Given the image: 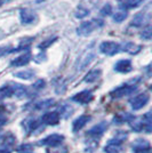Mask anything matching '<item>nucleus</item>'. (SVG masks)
Returning <instances> with one entry per match:
<instances>
[{"label": "nucleus", "mask_w": 152, "mask_h": 153, "mask_svg": "<svg viewBox=\"0 0 152 153\" xmlns=\"http://www.w3.org/2000/svg\"><path fill=\"white\" fill-rule=\"evenodd\" d=\"M23 127L25 129V131L28 134H32L36 131V129L39 127V122L36 119H26L25 121H23Z\"/></svg>", "instance_id": "obj_15"}, {"label": "nucleus", "mask_w": 152, "mask_h": 153, "mask_svg": "<svg viewBox=\"0 0 152 153\" xmlns=\"http://www.w3.org/2000/svg\"><path fill=\"white\" fill-rule=\"evenodd\" d=\"M90 121V117L89 115H80L79 118H77L76 120L72 123V127H73V131H79L81 128L85 127V125H87V122Z\"/></svg>", "instance_id": "obj_13"}, {"label": "nucleus", "mask_w": 152, "mask_h": 153, "mask_svg": "<svg viewBox=\"0 0 152 153\" xmlns=\"http://www.w3.org/2000/svg\"><path fill=\"white\" fill-rule=\"evenodd\" d=\"M32 149H33V146H32L31 144H23V145H21V146L19 147V152L29 153V152H31Z\"/></svg>", "instance_id": "obj_28"}, {"label": "nucleus", "mask_w": 152, "mask_h": 153, "mask_svg": "<svg viewBox=\"0 0 152 153\" xmlns=\"http://www.w3.org/2000/svg\"><path fill=\"white\" fill-rule=\"evenodd\" d=\"M44 87H45L44 80H38L37 82L33 85V88H34V89H41V88H44Z\"/></svg>", "instance_id": "obj_30"}, {"label": "nucleus", "mask_w": 152, "mask_h": 153, "mask_svg": "<svg viewBox=\"0 0 152 153\" xmlns=\"http://www.w3.org/2000/svg\"><path fill=\"white\" fill-rule=\"evenodd\" d=\"M120 49L122 51H126V53H129V54H136L139 53L141 47L135 44H132V42H126L120 47Z\"/></svg>", "instance_id": "obj_16"}, {"label": "nucleus", "mask_w": 152, "mask_h": 153, "mask_svg": "<svg viewBox=\"0 0 152 153\" xmlns=\"http://www.w3.org/2000/svg\"><path fill=\"white\" fill-rule=\"evenodd\" d=\"M133 69L132 63L129 59H121L118 63L114 65V70L121 72V73H127V72H130Z\"/></svg>", "instance_id": "obj_12"}, {"label": "nucleus", "mask_w": 152, "mask_h": 153, "mask_svg": "<svg viewBox=\"0 0 152 153\" xmlns=\"http://www.w3.org/2000/svg\"><path fill=\"white\" fill-rule=\"evenodd\" d=\"M100 76H101V70H92L86 74L85 81L86 82H94Z\"/></svg>", "instance_id": "obj_18"}, {"label": "nucleus", "mask_w": 152, "mask_h": 153, "mask_svg": "<svg viewBox=\"0 0 152 153\" xmlns=\"http://www.w3.org/2000/svg\"><path fill=\"white\" fill-rule=\"evenodd\" d=\"M12 151H13V149H10V147L5 146V145L0 146V153H12Z\"/></svg>", "instance_id": "obj_32"}, {"label": "nucleus", "mask_w": 152, "mask_h": 153, "mask_svg": "<svg viewBox=\"0 0 152 153\" xmlns=\"http://www.w3.org/2000/svg\"><path fill=\"white\" fill-rule=\"evenodd\" d=\"M141 1H142V0H141Z\"/></svg>", "instance_id": "obj_35"}, {"label": "nucleus", "mask_w": 152, "mask_h": 153, "mask_svg": "<svg viewBox=\"0 0 152 153\" xmlns=\"http://www.w3.org/2000/svg\"><path fill=\"white\" fill-rule=\"evenodd\" d=\"M54 104V100H45L42 102H39L36 104V108L37 110H42V108H47L51 106Z\"/></svg>", "instance_id": "obj_23"}, {"label": "nucleus", "mask_w": 152, "mask_h": 153, "mask_svg": "<svg viewBox=\"0 0 152 153\" xmlns=\"http://www.w3.org/2000/svg\"><path fill=\"white\" fill-rule=\"evenodd\" d=\"M135 90H136V86L135 85H124V86L118 87L114 90H112L110 93V95L113 98H120V97H124V96L130 95Z\"/></svg>", "instance_id": "obj_2"}, {"label": "nucleus", "mask_w": 152, "mask_h": 153, "mask_svg": "<svg viewBox=\"0 0 152 153\" xmlns=\"http://www.w3.org/2000/svg\"><path fill=\"white\" fill-rule=\"evenodd\" d=\"M64 140V136L60 134H51L47 137H45L44 140H41L39 142V145H48L51 147L58 146L62 144V142Z\"/></svg>", "instance_id": "obj_4"}, {"label": "nucleus", "mask_w": 152, "mask_h": 153, "mask_svg": "<svg viewBox=\"0 0 152 153\" xmlns=\"http://www.w3.org/2000/svg\"><path fill=\"white\" fill-rule=\"evenodd\" d=\"M151 26H146L143 29V31L141 32V37L144 39V40H150L151 39Z\"/></svg>", "instance_id": "obj_26"}, {"label": "nucleus", "mask_w": 152, "mask_h": 153, "mask_svg": "<svg viewBox=\"0 0 152 153\" xmlns=\"http://www.w3.org/2000/svg\"><path fill=\"white\" fill-rule=\"evenodd\" d=\"M127 12L126 10H119V12H117V13L113 15V21L114 22H117V23H120L122 21H125L127 19Z\"/></svg>", "instance_id": "obj_22"}, {"label": "nucleus", "mask_w": 152, "mask_h": 153, "mask_svg": "<svg viewBox=\"0 0 152 153\" xmlns=\"http://www.w3.org/2000/svg\"><path fill=\"white\" fill-rule=\"evenodd\" d=\"M6 122H7V118H6V117H4V115H0V127H1V126H4Z\"/></svg>", "instance_id": "obj_33"}, {"label": "nucleus", "mask_w": 152, "mask_h": 153, "mask_svg": "<svg viewBox=\"0 0 152 153\" xmlns=\"http://www.w3.org/2000/svg\"><path fill=\"white\" fill-rule=\"evenodd\" d=\"M119 49H120V46L117 42H113V41H104L100 45L101 53L109 55V56H112L114 54H117L119 51Z\"/></svg>", "instance_id": "obj_5"}, {"label": "nucleus", "mask_w": 152, "mask_h": 153, "mask_svg": "<svg viewBox=\"0 0 152 153\" xmlns=\"http://www.w3.org/2000/svg\"><path fill=\"white\" fill-rule=\"evenodd\" d=\"M107 129H108V123H107V122H101V123L96 125L95 127L89 129L88 131H87V134H88V136H90V137L97 138V137L102 136L103 133H104Z\"/></svg>", "instance_id": "obj_10"}, {"label": "nucleus", "mask_w": 152, "mask_h": 153, "mask_svg": "<svg viewBox=\"0 0 152 153\" xmlns=\"http://www.w3.org/2000/svg\"><path fill=\"white\" fill-rule=\"evenodd\" d=\"M150 143L144 140H135L133 145V153H150Z\"/></svg>", "instance_id": "obj_8"}, {"label": "nucleus", "mask_w": 152, "mask_h": 153, "mask_svg": "<svg viewBox=\"0 0 152 153\" xmlns=\"http://www.w3.org/2000/svg\"><path fill=\"white\" fill-rule=\"evenodd\" d=\"M13 96V88L12 86H2L0 87V100Z\"/></svg>", "instance_id": "obj_20"}, {"label": "nucleus", "mask_w": 152, "mask_h": 153, "mask_svg": "<svg viewBox=\"0 0 152 153\" xmlns=\"http://www.w3.org/2000/svg\"><path fill=\"white\" fill-rule=\"evenodd\" d=\"M101 13L102 15H109V14L111 13V6L110 5H105V6L102 8Z\"/></svg>", "instance_id": "obj_31"}, {"label": "nucleus", "mask_w": 152, "mask_h": 153, "mask_svg": "<svg viewBox=\"0 0 152 153\" xmlns=\"http://www.w3.org/2000/svg\"><path fill=\"white\" fill-rule=\"evenodd\" d=\"M93 94L92 91L89 90H83V91H80L72 97V101L79 103V104H88L92 100H93Z\"/></svg>", "instance_id": "obj_7"}, {"label": "nucleus", "mask_w": 152, "mask_h": 153, "mask_svg": "<svg viewBox=\"0 0 152 153\" xmlns=\"http://www.w3.org/2000/svg\"><path fill=\"white\" fill-rule=\"evenodd\" d=\"M148 102H149V95L145 94V93L135 96V97H133V98L129 101L130 105H132V108H133V110H135V111H137V110H141L142 108H144L146 104H148Z\"/></svg>", "instance_id": "obj_6"}, {"label": "nucleus", "mask_w": 152, "mask_h": 153, "mask_svg": "<svg viewBox=\"0 0 152 153\" xmlns=\"http://www.w3.org/2000/svg\"><path fill=\"white\" fill-rule=\"evenodd\" d=\"M13 88V96H17V97H23L26 94V88L22 85H14L12 86Z\"/></svg>", "instance_id": "obj_19"}, {"label": "nucleus", "mask_w": 152, "mask_h": 153, "mask_svg": "<svg viewBox=\"0 0 152 153\" xmlns=\"http://www.w3.org/2000/svg\"><path fill=\"white\" fill-rule=\"evenodd\" d=\"M31 61V55L30 53H25L23 55H21L19 57H16L14 61H12V66H24Z\"/></svg>", "instance_id": "obj_14"}, {"label": "nucleus", "mask_w": 152, "mask_h": 153, "mask_svg": "<svg viewBox=\"0 0 152 153\" xmlns=\"http://www.w3.org/2000/svg\"><path fill=\"white\" fill-rule=\"evenodd\" d=\"M38 1H41V0H38Z\"/></svg>", "instance_id": "obj_34"}, {"label": "nucleus", "mask_w": 152, "mask_h": 153, "mask_svg": "<svg viewBox=\"0 0 152 153\" xmlns=\"http://www.w3.org/2000/svg\"><path fill=\"white\" fill-rule=\"evenodd\" d=\"M105 153H124V149L120 144H113V143H108L107 146L104 147Z\"/></svg>", "instance_id": "obj_17"}, {"label": "nucleus", "mask_w": 152, "mask_h": 153, "mask_svg": "<svg viewBox=\"0 0 152 153\" xmlns=\"http://www.w3.org/2000/svg\"><path fill=\"white\" fill-rule=\"evenodd\" d=\"M14 76L19 78V79H24V80H30L34 76V73L30 70H25V71H19V72H16L14 73Z\"/></svg>", "instance_id": "obj_21"}, {"label": "nucleus", "mask_w": 152, "mask_h": 153, "mask_svg": "<svg viewBox=\"0 0 152 153\" xmlns=\"http://www.w3.org/2000/svg\"><path fill=\"white\" fill-rule=\"evenodd\" d=\"M19 15L23 24H31L36 21V13L30 9H22Z\"/></svg>", "instance_id": "obj_11"}, {"label": "nucleus", "mask_w": 152, "mask_h": 153, "mask_svg": "<svg viewBox=\"0 0 152 153\" xmlns=\"http://www.w3.org/2000/svg\"><path fill=\"white\" fill-rule=\"evenodd\" d=\"M88 14H89L88 9H85L83 7H79V9L76 12V17H78V19H83V17L87 16Z\"/></svg>", "instance_id": "obj_27"}, {"label": "nucleus", "mask_w": 152, "mask_h": 153, "mask_svg": "<svg viewBox=\"0 0 152 153\" xmlns=\"http://www.w3.org/2000/svg\"><path fill=\"white\" fill-rule=\"evenodd\" d=\"M55 40H56V38H51V39H47V40L42 41L41 44H39V46H38L39 49L44 51V49H46V48H48L51 44H54V42H55Z\"/></svg>", "instance_id": "obj_25"}, {"label": "nucleus", "mask_w": 152, "mask_h": 153, "mask_svg": "<svg viewBox=\"0 0 152 153\" xmlns=\"http://www.w3.org/2000/svg\"><path fill=\"white\" fill-rule=\"evenodd\" d=\"M29 153H30V152H29Z\"/></svg>", "instance_id": "obj_36"}, {"label": "nucleus", "mask_w": 152, "mask_h": 153, "mask_svg": "<svg viewBox=\"0 0 152 153\" xmlns=\"http://www.w3.org/2000/svg\"><path fill=\"white\" fill-rule=\"evenodd\" d=\"M98 22L100 21H96V19H93V21H88V22H83L80 24V26L78 27V34H80V36H83V37H86V36H88L92 32L95 30L96 27H98Z\"/></svg>", "instance_id": "obj_3"}, {"label": "nucleus", "mask_w": 152, "mask_h": 153, "mask_svg": "<svg viewBox=\"0 0 152 153\" xmlns=\"http://www.w3.org/2000/svg\"><path fill=\"white\" fill-rule=\"evenodd\" d=\"M94 56H95V51H94L93 46H90V47H88V48H86L85 51H83V54L78 57L76 64H75L76 70H78V71L83 70L87 65L90 64V62L93 61Z\"/></svg>", "instance_id": "obj_1"}, {"label": "nucleus", "mask_w": 152, "mask_h": 153, "mask_svg": "<svg viewBox=\"0 0 152 153\" xmlns=\"http://www.w3.org/2000/svg\"><path fill=\"white\" fill-rule=\"evenodd\" d=\"M143 22H144V14L139 13V14H137L135 17H134L133 22H132V25L141 26L142 24H143Z\"/></svg>", "instance_id": "obj_24"}, {"label": "nucleus", "mask_w": 152, "mask_h": 153, "mask_svg": "<svg viewBox=\"0 0 152 153\" xmlns=\"http://www.w3.org/2000/svg\"><path fill=\"white\" fill-rule=\"evenodd\" d=\"M41 121L48 126H56L60 122V113L57 112H47L41 117Z\"/></svg>", "instance_id": "obj_9"}, {"label": "nucleus", "mask_w": 152, "mask_h": 153, "mask_svg": "<svg viewBox=\"0 0 152 153\" xmlns=\"http://www.w3.org/2000/svg\"><path fill=\"white\" fill-rule=\"evenodd\" d=\"M48 153H68L66 147H51V150H48Z\"/></svg>", "instance_id": "obj_29"}]
</instances>
